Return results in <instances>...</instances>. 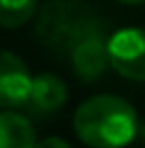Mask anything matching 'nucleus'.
Here are the masks:
<instances>
[{
	"label": "nucleus",
	"mask_w": 145,
	"mask_h": 148,
	"mask_svg": "<svg viewBox=\"0 0 145 148\" xmlns=\"http://www.w3.org/2000/svg\"><path fill=\"white\" fill-rule=\"evenodd\" d=\"M65 100H68V90L58 75H53V73L34 75L32 95H29V104H27L34 114H51L63 107Z\"/></svg>",
	"instance_id": "nucleus-4"
},
{
	"label": "nucleus",
	"mask_w": 145,
	"mask_h": 148,
	"mask_svg": "<svg viewBox=\"0 0 145 148\" xmlns=\"http://www.w3.org/2000/svg\"><path fill=\"white\" fill-rule=\"evenodd\" d=\"M36 0H0V27H22L34 17Z\"/></svg>",
	"instance_id": "nucleus-7"
},
{
	"label": "nucleus",
	"mask_w": 145,
	"mask_h": 148,
	"mask_svg": "<svg viewBox=\"0 0 145 148\" xmlns=\"http://www.w3.org/2000/svg\"><path fill=\"white\" fill-rule=\"evenodd\" d=\"M36 148H70V143H68V141H63V138H58V136H48L44 141H39Z\"/></svg>",
	"instance_id": "nucleus-8"
},
{
	"label": "nucleus",
	"mask_w": 145,
	"mask_h": 148,
	"mask_svg": "<svg viewBox=\"0 0 145 148\" xmlns=\"http://www.w3.org/2000/svg\"><path fill=\"white\" fill-rule=\"evenodd\" d=\"M34 78L20 56L0 51V109H22L29 104Z\"/></svg>",
	"instance_id": "nucleus-3"
},
{
	"label": "nucleus",
	"mask_w": 145,
	"mask_h": 148,
	"mask_svg": "<svg viewBox=\"0 0 145 148\" xmlns=\"http://www.w3.org/2000/svg\"><path fill=\"white\" fill-rule=\"evenodd\" d=\"M0 148H36L34 129L27 116L12 109L0 112Z\"/></svg>",
	"instance_id": "nucleus-6"
},
{
	"label": "nucleus",
	"mask_w": 145,
	"mask_h": 148,
	"mask_svg": "<svg viewBox=\"0 0 145 148\" xmlns=\"http://www.w3.org/2000/svg\"><path fill=\"white\" fill-rule=\"evenodd\" d=\"M119 3H126V5H138V3H145V0H119Z\"/></svg>",
	"instance_id": "nucleus-9"
},
{
	"label": "nucleus",
	"mask_w": 145,
	"mask_h": 148,
	"mask_svg": "<svg viewBox=\"0 0 145 148\" xmlns=\"http://www.w3.org/2000/svg\"><path fill=\"white\" fill-rule=\"evenodd\" d=\"M109 63V46L99 36H87L72 51V68L82 80H94Z\"/></svg>",
	"instance_id": "nucleus-5"
},
{
	"label": "nucleus",
	"mask_w": 145,
	"mask_h": 148,
	"mask_svg": "<svg viewBox=\"0 0 145 148\" xmlns=\"http://www.w3.org/2000/svg\"><path fill=\"white\" fill-rule=\"evenodd\" d=\"M75 134L89 148H126L138 136V112L116 95L89 97L75 109Z\"/></svg>",
	"instance_id": "nucleus-1"
},
{
	"label": "nucleus",
	"mask_w": 145,
	"mask_h": 148,
	"mask_svg": "<svg viewBox=\"0 0 145 148\" xmlns=\"http://www.w3.org/2000/svg\"><path fill=\"white\" fill-rule=\"evenodd\" d=\"M109 46V66L119 75L145 83V29L123 27L111 34Z\"/></svg>",
	"instance_id": "nucleus-2"
}]
</instances>
